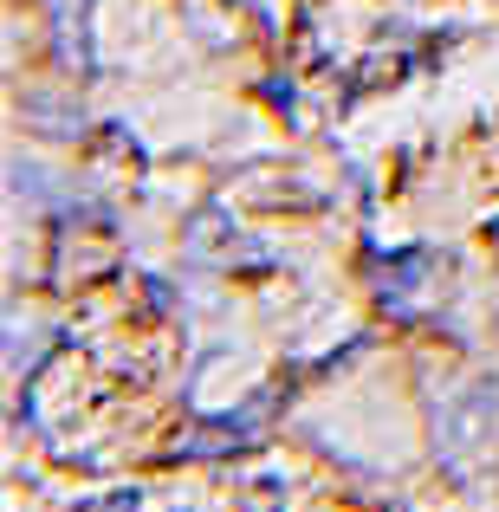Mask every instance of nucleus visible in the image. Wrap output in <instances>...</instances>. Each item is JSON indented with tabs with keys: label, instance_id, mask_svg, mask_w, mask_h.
Returning a JSON list of instances; mask_svg holds the SVG:
<instances>
[{
	"label": "nucleus",
	"instance_id": "obj_2",
	"mask_svg": "<svg viewBox=\"0 0 499 512\" xmlns=\"http://www.w3.org/2000/svg\"><path fill=\"white\" fill-rule=\"evenodd\" d=\"M46 13H52V33H59L65 65L91 72V0H46Z\"/></svg>",
	"mask_w": 499,
	"mask_h": 512
},
{
	"label": "nucleus",
	"instance_id": "obj_1",
	"mask_svg": "<svg viewBox=\"0 0 499 512\" xmlns=\"http://www.w3.org/2000/svg\"><path fill=\"white\" fill-rule=\"evenodd\" d=\"M499 441V376H467L435 409V454L454 480H474Z\"/></svg>",
	"mask_w": 499,
	"mask_h": 512
}]
</instances>
